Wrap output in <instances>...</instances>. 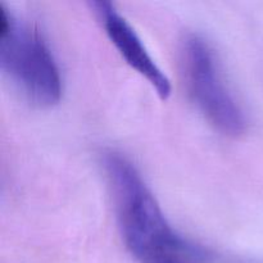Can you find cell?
<instances>
[{
  "label": "cell",
  "mask_w": 263,
  "mask_h": 263,
  "mask_svg": "<svg viewBox=\"0 0 263 263\" xmlns=\"http://www.w3.org/2000/svg\"><path fill=\"white\" fill-rule=\"evenodd\" d=\"M126 247L139 263H215L205 249L177 233L138 170L116 152L103 157Z\"/></svg>",
  "instance_id": "1"
},
{
  "label": "cell",
  "mask_w": 263,
  "mask_h": 263,
  "mask_svg": "<svg viewBox=\"0 0 263 263\" xmlns=\"http://www.w3.org/2000/svg\"><path fill=\"white\" fill-rule=\"evenodd\" d=\"M0 66L21 91L39 105H53L62 95L58 64L43 33L0 5Z\"/></svg>",
  "instance_id": "2"
},
{
  "label": "cell",
  "mask_w": 263,
  "mask_h": 263,
  "mask_svg": "<svg viewBox=\"0 0 263 263\" xmlns=\"http://www.w3.org/2000/svg\"><path fill=\"white\" fill-rule=\"evenodd\" d=\"M182 64L187 89L200 112L221 133L240 135L246 128V117L204 39L197 35L186 37L182 46Z\"/></svg>",
  "instance_id": "3"
},
{
  "label": "cell",
  "mask_w": 263,
  "mask_h": 263,
  "mask_svg": "<svg viewBox=\"0 0 263 263\" xmlns=\"http://www.w3.org/2000/svg\"><path fill=\"white\" fill-rule=\"evenodd\" d=\"M91 5L99 15L110 41L125 61L148 80L162 99H167L171 94V81L152 58L133 26L116 9L112 3L94 2Z\"/></svg>",
  "instance_id": "4"
}]
</instances>
